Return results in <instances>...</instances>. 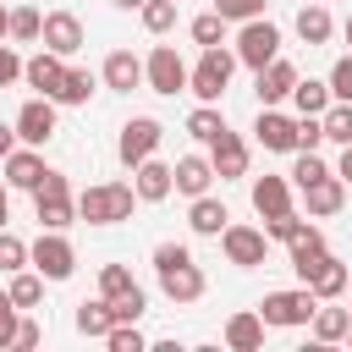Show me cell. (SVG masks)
Instances as JSON below:
<instances>
[{
  "mask_svg": "<svg viewBox=\"0 0 352 352\" xmlns=\"http://www.w3.org/2000/svg\"><path fill=\"white\" fill-rule=\"evenodd\" d=\"M154 275H160V292H165L176 308H182V302H198L204 286H209L204 270L192 264V253H187L182 242H160V248H154Z\"/></svg>",
  "mask_w": 352,
  "mask_h": 352,
  "instance_id": "6da1fadb",
  "label": "cell"
},
{
  "mask_svg": "<svg viewBox=\"0 0 352 352\" xmlns=\"http://www.w3.org/2000/svg\"><path fill=\"white\" fill-rule=\"evenodd\" d=\"M132 204H138L132 182H94V187L77 192V220H88V226H121V220H132Z\"/></svg>",
  "mask_w": 352,
  "mask_h": 352,
  "instance_id": "7a4b0ae2",
  "label": "cell"
},
{
  "mask_svg": "<svg viewBox=\"0 0 352 352\" xmlns=\"http://www.w3.org/2000/svg\"><path fill=\"white\" fill-rule=\"evenodd\" d=\"M231 72H236V50L214 44V50H204L198 66L187 72V94H192L198 104H220V94L231 88Z\"/></svg>",
  "mask_w": 352,
  "mask_h": 352,
  "instance_id": "3957f363",
  "label": "cell"
},
{
  "mask_svg": "<svg viewBox=\"0 0 352 352\" xmlns=\"http://www.w3.org/2000/svg\"><path fill=\"white\" fill-rule=\"evenodd\" d=\"M314 308H319V297H314V286H297V292H270V297L258 302V314H264V324H270V330H292V324H314Z\"/></svg>",
  "mask_w": 352,
  "mask_h": 352,
  "instance_id": "277c9868",
  "label": "cell"
},
{
  "mask_svg": "<svg viewBox=\"0 0 352 352\" xmlns=\"http://www.w3.org/2000/svg\"><path fill=\"white\" fill-rule=\"evenodd\" d=\"M187 72H192V66L176 55V44H154L148 60H143V82H148L154 94H165V99L187 94Z\"/></svg>",
  "mask_w": 352,
  "mask_h": 352,
  "instance_id": "5b68a950",
  "label": "cell"
},
{
  "mask_svg": "<svg viewBox=\"0 0 352 352\" xmlns=\"http://www.w3.org/2000/svg\"><path fill=\"white\" fill-rule=\"evenodd\" d=\"M28 258L44 280H72V270H77V248L60 231H38V242H28Z\"/></svg>",
  "mask_w": 352,
  "mask_h": 352,
  "instance_id": "8992f818",
  "label": "cell"
},
{
  "mask_svg": "<svg viewBox=\"0 0 352 352\" xmlns=\"http://www.w3.org/2000/svg\"><path fill=\"white\" fill-rule=\"evenodd\" d=\"M280 55V28L270 22V16H253V22H242V33H236V60L242 66H270Z\"/></svg>",
  "mask_w": 352,
  "mask_h": 352,
  "instance_id": "52a82bcc",
  "label": "cell"
},
{
  "mask_svg": "<svg viewBox=\"0 0 352 352\" xmlns=\"http://www.w3.org/2000/svg\"><path fill=\"white\" fill-rule=\"evenodd\" d=\"M160 143H165V126H160L154 116H132V121L121 126V138H116V154H121V165H126V170H138Z\"/></svg>",
  "mask_w": 352,
  "mask_h": 352,
  "instance_id": "ba28073f",
  "label": "cell"
},
{
  "mask_svg": "<svg viewBox=\"0 0 352 352\" xmlns=\"http://www.w3.org/2000/svg\"><path fill=\"white\" fill-rule=\"evenodd\" d=\"M220 248H226V264H236V270H253V264H264V253H270V236H264L258 226H226V231H220Z\"/></svg>",
  "mask_w": 352,
  "mask_h": 352,
  "instance_id": "9c48e42d",
  "label": "cell"
},
{
  "mask_svg": "<svg viewBox=\"0 0 352 352\" xmlns=\"http://www.w3.org/2000/svg\"><path fill=\"white\" fill-rule=\"evenodd\" d=\"M16 138L33 143V148H44V143L55 138V99H50V94H33V99L16 110Z\"/></svg>",
  "mask_w": 352,
  "mask_h": 352,
  "instance_id": "30bf717a",
  "label": "cell"
},
{
  "mask_svg": "<svg viewBox=\"0 0 352 352\" xmlns=\"http://www.w3.org/2000/svg\"><path fill=\"white\" fill-rule=\"evenodd\" d=\"M253 138H258L270 154H297V116H286V110L264 104V110H258V121H253Z\"/></svg>",
  "mask_w": 352,
  "mask_h": 352,
  "instance_id": "8fae6325",
  "label": "cell"
},
{
  "mask_svg": "<svg viewBox=\"0 0 352 352\" xmlns=\"http://www.w3.org/2000/svg\"><path fill=\"white\" fill-rule=\"evenodd\" d=\"M292 88H297V66H292L286 55H275L270 66L253 72V94H258V104H286Z\"/></svg>",
  "mask_w": 352,
  "mask_h": 352,
  "instance_id": "7c38bea8",
  "label": "cell"
},
{
  "mask_svg": "<svg viewBox=\"0 0 352 352\" xmlns=\"http://www.w3.org/2000/svg\"><path fill=\"white\" fill-rule=\"evenodd\" d=\"M132 187H138V204H165L170 192H176V165H165V160H143L138 170H132Z\"/></svg>",
  "mask_w": 352,
  "mask_h": 352,
  "instance_id": "4fadbf2b",
  "label": "cell"
},
{
  "mask_svg": "<svg viewBox=\"0 0 352 352\" xmlns=\"http://www.w3.org/2000/svg\"><path fill=\"white\" fill-rule=\"evenodd\" d=\"M38 44L72 60V55L82 50V22H77V11H50V16H44V38H38Z\"/></svg>",
  "mask_w": 352,
  "mask_h": 352,
  "instance_id": "5bb4252c",
  "label": "cell"
},
{
  "mask_svg": "<svg viewBox=\"0 0 352 352\" xmlns=\"http://www.w3.org/2000/svg\"><path fill=\"white\" fill-rule=\"evenodd\" d=\"M209 160H214V176L220 182H236V176H248V143L226 126L214 143H209Z\"/></svg>",
  "mask_w": 352,
  "mask_h": 352,
  "instance_id": "9a60e30c",
  "label": "cell"
},
{
  "mask_svg": "<svg viewBox=\"0 0 352 352\" xmlns=\"http://www.w3.org/2000/svg\"><path fill=\"white\" fill-rule=\"evenodd\" d=\"M0 165H6V182H11V187H22V192H33V187L44 182V170H50V165H44V154H38L33 143L11 148V154H6Z\"/></svg>",
  "mask_w": 352,
  "mask_h": 352,
  "instance_id": "2e32d148",
  "label": "cell"
},
{
  "mask_svg": "<svg viewBox=\"0 0 352 352\" xmlns=\"http://www.w3.org/2000/svg\"><path fill=\"white\" fill-rule=\"evenodd\" d=\"M341 204H346V182L330 170L324 182H314V187H302V209H308V220H330V214H341Z\"/></svg>",
  "mask_w": 352,
  "mask_h": 352,
  "instance_id": "e0dca14e",
  "label": "cell"
},
{
  "mask_svg": "<svg viewBox=\"0 0 352 352\" xmlns=\"http://www.w3.org/2000/svg\"><path fill=\"white\" fill-rule=\"evenodd\" d=\"M60 77H66V55H55V50H38L33 60H22V82L38 88V94H50V99L60 88Z\"/></svg>",
  "mask_w": 352,
  "mask_h": 352,
  "instance_id": "ac0fdd59",
  "label": "cell"
},
{
  "mask_svg": "<svg viewBox=\"0 0 352 352\" xmlns=\"http://www.w3.org/2000/svg\"><path fill=\"white\" fill-rule=\"evenodd\" d=\"M99 77H104V88H110V94H132V88L143 82V60H138L132 50H110V55H104V66H99Z\"/></svg>",
  "mask_w": 352,
  "mask_h": 352,
  "instance_id": "d6986e66",
  "label": "cell"
},
{
  "mask_svg": "<svg viewBox=\"0 0 352 352\" xmlns=\"http://www.w3.org/2000/svg\"><path fill=\"white\" fill-rule=\"evenodd\" d=\"M302 286H314V297H319V302H336V297L352 286V275H346V264H341V258H330V253H324V258L302 275Z\"/></svg>",
  "mask_w": 352,
  "mask_h": 352,
  "instance_id": "ffe728a7",
  "label": "cell"
},
{
  "mask_svg": "<svg viewBox=\"0 0 352 352\" xmlns=\"http://www.w3.org/2000/svg\"><path fill=\"white\" fill-rule=\"evenodd\" d=\"M264 330H270L264 314H258V308H242V314L226 319V346H231V352H258V346H264Z\"/></svg>",
  "mask_w": 352,
  "mask_h": 352,
  "instance_id": "44dd1931",
  "label": "cell"
},
{
  "mask_svg": "<svg viewBox=\"0 0 352 352\" xmlns=\"http://www.w3.org/2000/svg\"><path fill=\"white\" fill-rule=\"evenodd\" d=\"M209 187H214V160H209V154H182V160H176V192L204 198Z\"/></svg>",
  "mask_w": 352,
  "mask_h": 352,
  "instance_id": "7402d4cb",
  "label": "cell"
},
{
  "mask_svg": "<svg viewBox=\"0 0 352 352\" xmlns=\"http://www.w3.org/2000/svg\"><path fill=\"white\" fill-rule=\"evenodd\" d=\"M253 209H258L264 220L292 214V182H286V176H258V182H253Z\"/></svg>",
  "mask_w": 352,
  "mask_h": 352,
  "instance_id": "603a6c76",
  "label": "cell"
},
{
  "mask_svg": "<svg viewBox=\"0 0 352 352\" xmlns=\"http://www.w3.org/2000/svg\"><path fill=\"white\" fill-rule=\"evenodd\" d=\"M286 248H292V270H297V280H302V275L330 253V248H324V231H319V226H308V220H302V231H297Z\"/></svg>",
  "mask_w": 352,
  "mask_h": 352,
  "instance_id": "cb8c5ba5",
  "label": "cell"
},
{
  "mask_svg": "<svg viewBox=\"0 0 352 352\" xmlns=\"http://www.w3.org/2000/svg\"><path fill=\"white\" fill-rule=\"evenodd\" d=\"M33 209H38V226H44V231H66V226L77 220V198H72V192H38Z\"/></svg>",
  "mask_w": 352,
  "mask_h": 352,
  "instance_id": "d4e9b609",
  "label": "cell"
},
{
  "mask_svg": "<svg viewBox=\"0 0 352 352\" xmlns=\"http://www.w3.org/2000/svg\"><path fill=\"white\" fill-rule=\"evenodd\" d=\"M187 226H192L198 236H220V231L231 226V209H226L220 198H209V192H204V198H192V209H187Z\"/></svg>",
  "mask_w": 352,
  "mask_h": 352,
  "instance_id": "484cf974",
  "label": "cell"
},
{
  "mask_svg": "<svg viewBox=\"0 0 352 352\" xmlns=\"http://www.w3.org/2000/svg\"><path fill=\"white\" fill-rule=\"evenodd\" d=\"M330 33H336L330 6H324V0H308V6L297 11V38H302V44H330Z\"/></svg>",
  "mask_w": 352,
  "mask_h": 352,
  "instance_id": "4316f807",
  "label": "cell"
},
{
  "mask_svg": "<svg viewBox=\"0 0 352 352\" xmlns=\"http://www.w3.org/2000/svg\"><path fill=\"white\" fill-rule=\"evenodd\" d=\"M346 330H352V308H330V302L314 308V341H319V346L346 341Z\"/></svg>",
  "mask_w": 352,
  "mask_h": 352,
  "instance_id": "83f0119b",
  "label": "cell"
},
{
  "mask_svg": "<svg viewBox=\"0 0 352 352\" xmlns=\"http://www.w3.org/2000/svg\"><path fill=\"white\" fill-rule=\"evenodd\" d=\"M77 330L88 341H104L116 330V314H110V297H94V302H77Z\"/></svg>",
  "mask_w": 352,
  "mask_h": 352,
  "instance_id": "f1b7e54d",
  "label": "cell"
},
{
  "mask_svg": "<svg viewBox=\"0 0 352 352\" xmlns=\"http://www.w3.org/2000/svg\"><path fill=\"white\" fill-rule=\"evenodd\" d=\"M330 82H319V77H297V88H292V104H297V116H324L330 110Z\"/></svg>",
  "mask_w": 352,
  "mask_h": 352,
  "instance_id": "f546056e",
  "label": "cell"
},
{
  "mask_svg": "<svg viewBox=\"0 0 352 352\" xmlns=\"http://www.w3.org/2000/svg\"><path fill=\"white\" fill-rule=\"evenodd\" d=\"M94 99V72L88 66H66L60 88H55V104H88Z\"/></svg>",
  "mask_w": 352,
  "mask_h": 352,
  "instance_id": "4dcf8cb0",
  "label": "cell"
},
{
  "mask_svg": "<svg viewBox=\"0 0 352 352\" xmlns=\"http://www.w3.org/2000/svg\"><path fill=\"white\" fill-rule=\"evenodd\" d=\"M226 28H231V22H226L220 11H204V16H192V22H187V33H192V44H198V50L226 44Z\"/></svg>",
  "mask_w": 352,
  "mask_h": 352,
  "instance_id": "1f68e13d",
  "label": "cell"
},
{
  "mask_svg": "<svg viewBox=\"0 0 352 352\" xmlns=\"http://www.w3.org/2000/svg\"><path fill=\"white\" fill-rule=\"evenodd\" d=\"M286 176H292V187L302 192V187H314V182H324V176H330V165L319 160V148H297V165H292Z\"/></svg>",
  "mask_w": 352,
  "mask_h": 352,
  "instance_id": "d6a6232c",
  "label": "cell"
},
{
  "mask_svg": "<svg viewBox=\"0 0 352 352\" xmlns=\"http://www.w3.org/2000/svg\"><path fill=\"white\" fill-rule=\"evenodd\" d=\"M6 292H11L16 308H38V302H44V275H38V270H16Z\"/></svg>",
  "mask_w": 352,
  "mask_h": 352,
  "instance_id": "836d02e7",
  "label": "cell"
},
{
  "mask_svg": "<svg viewBox=\"0 0 352 352\" xmlns=\"http://www.w3.org/2000/svg\"><path fill=\"white\" fill-rule=\"evenodd\" d=\"M319 121H324V143H341V148L352 143V104L346 99H330V110Z\"/></svg>",
  "mask_w": 352,
  "mask_h": 352,
  "instance_id": "e575fe53",
  "label": "cell"
},
{
  "mask_svg": "<svg viewBox=\"0 0 352 352\" xmlns=\"http://www.w3.org/2000/svg\"><path fill=\"white\" fill-rule=\"evenodd\" d=\"M6 38H11V44H38V38H44V16H38L33 6H16V11H11V33H6Z\"/></svg>",
  "mask_w": 352,
  "mask_h": 352,
  "instance_id": "d590c367",
  "label": "cell"
},
{
  "mask_svg": "<svg viewBox=\"0 0 352 352\" xmlns=\"http://www.w3.org/2000/svg\"><path fill=\"white\" fill-rule=\"evenodd\" d=\"M187 132H192V138H198V143H204V148H209V143H214V138H220V132H226V116H220V110H214V104H198V110H192V116H187Z\"/></svg>",
  "mask_w": 352,
  "mask_h": 352,
  "instance_id": "8d00e7d4",
  "label": "cell"
},
{
  "mask_svg": "<svg viewBox=\"0 0 352 352\" xmlns=\"http://www.w3.org/2000/svg\"><path fill=\"white\" fill-rule=\"evenodd\" d=\"M110 314H116V324H138V319L148 314V297H143V286H126L121 297H110Z\"/></svg>",
  "mask_w": 352,
  "mask_h": 352,
  "instance_id": "74e56055",
  "label": "cell"
},
{
  "mask_svg": "<svg viewBox=\"0 0 352 352\" xmlns=\"http://www.w3.org/2000/svg\"><path fill=\"white\" fill-rule=\"evenodd\" d=\"M138 16H143L148 33H170V28H176V0H143Z\"/></svg>",
  "mask_w": 352,
  "mask_h": 352,
  "instance_id": "f35d334b",
  "label": "cell"
},
{
  "mask_svg": "<svg viewBox=\"0 0 352 352\" xmlns=\"http://www.w3.org/2000/svg\"><path fill=\"white\" fill-rule=\"evenodd\" d=\"M28 264H33V258H28V242L11 236V231H0V270L16 275V270H28Z\"/></svg>",
  "mask_w": 352,
  "mask_h": 352,
  "instance_id": "ab89813d",
  "label": "cell"
},
{
  "mask_svg": "<svg viewBox=\"0 0 352 352\" xmlns=\"http://www.w3.org/2000/svg\"><path fill=\"white\" fill-rule=\"evenodd\" d=\"M126 286H138L126 264H104V270H99V297H121Z\"/></svg>",
  "mask_w": 352,
  "mask_h": 352,
  "instance_id": "60d3db41",
  "label": "cell"
},
{
  "mask_svg": "<svg viewBox=\"0 0 352 352\" xmlns=\"http://www.w3.org/2000/svg\"><path fill=\"white\" fill-rule=\"evenodd\" d=\"M214 11L226 22H253V16H264V0H214Z\"/></svg>",
  "mask_w": 352,
  "mask_h": 352,
  "instance_id": "b9f144b4",
  "label": "cell"
},
{
  "mask_svg": "<svg viewBox=\"0 0 352 352\" xmlns=\"http://www.w3.org/2000/svg\"><path fill=\"white\" fill-rule=\"evenodd\" d=\"M104 341H110V352H143V346H148L138 324H116V330H110Z\"/></svg>",
  "mask_w": 352,
  "mask_h": 352,
  "instance_id": "7bdbcfd3",
  "label": "cell"
},
{
  "mask_svg": "<svg viewBox=\"0 0 352 352\" xmlns=\"http://www.w3.org/2000/svg\"><path fill=\"white\" fill-rule=\"evenodd\" d=\"M324 82H330V94H336V99H346V104H352V55H341V60L330 66V77H324Z\"/></svg>",
  "mask_w": 352,
  "mask_h": 352,
  "instance_id": "ee69618b",
  "label": "cell"
},
{
  "mask_svg": "<svg viewBox=\"0 0 352 352\" xmlns=\"http://www.w3.org/2000/svg\"><path fill=\"white\" fill-rule=\"evenodd\" d=\"M302 231V214L292 209V214H275V220H264V236H275V242H292Z\"/></svg>",
  "mask_w": 352,
  "mask_h": 352,
  "instance_id": "f6af8a7d",
  "label": "cell"
},
{
  "mask_svg": "<svg viewBox=\"0 0 352 352\" xmlns=\"http://www.w3.org/2000/svg\"><path fill=\"white\" fill-rule=\"evenodd\" d=\"M16 319H22V308L11 302V292H0V346L16 341Z\"/></svg>",
  "mask_w": 352,
  "mask_h": 352,
  "instance_id": "bcb514c9",
  "label": "cell"
},
{
  "mask_svg": "<svg viewBox=\"0 0 352 352\" xmlns=\"http://www.w3.org/2000/svg\"><path fill=\"white\" fill-rule=\"evenodd\" d=\"M324 143V121L319 116H297V148H319Z\"/></svg>",
  "mask_w": 352,
  "mask_h": 352,
  "instance_id": "7dc6e473",
  "label": "cell"
},
{
  "mask_svg": "<svg viewBox=\"0 0 352 352\" xmlns=\"http://www.w3.org/2000/svg\"><path fill=\"white\" fill-rule=\"evenodd\" d=\"M16 77H22V55H16L11 44H0V88H11Z\"/></svg>",
  "mask_w": 352,
  "mask_h": 352,
  "instance_id": "c3c4849f",
  "label": "cell"
},
{
  "mask_svg": "<svg viewBox=\"0 0 352 352\" xmlns=\"http://www.w3.org/2000/svg\"><path fill=\"white\" fill-rule=\"evenodd\" d=\"M38 341H44L38 319H16V341H11V346H38Z\"/></svg>",
  "mask_w": 352,
  "mask_h": 352,
  "instance_id": "681fc988",
  "label": "cell"
},
{
  "mask_svg": "<svg viewBox=\"0 0 352 352\" xmlns=\"http://www.w3.org/2000/svg\"><path fill=\"white\" fill-rule=\"evenodd\" d=\"M16 143H22V138H16V121H0V160H6Z\"/></svg>",
  "mask_w": 352,
  "mask_h": 352,
  "instance_id": "f907efd6",
  "label": "cell"
},
{
  "mask_svg": "<svg viewBox=\"0 0 352 352\" xmlns=\"http://www.w3.org/2000/svg\"><path fill=\"white\" fill-rule=\"evenodd\" d=\"M336 176H341V182H346V187H352V143H346V148H341V160H336Z\"/></svg>",
  "mask_w": 352,
  "mask_h": 352,
  "instance_id": "816d5d0a",
  "label": "cell"
},
{
  "mask_svg": "<svg viewBox=\"0 0 352 352\" xmlns=\"http://www.w3.org/2000/svg\"><path fill=\"white\" fill-rule=\"evenodd\" d=\"M6 220H11V182H0V231H6Z\"/></svg>",
  "mask_w": 352,
  "mask_h": 352,
  "instance_id": "f5cc1de1",
  "label": "cell"
},
{
  "mask_svg": "<svg viewBox=\"0 0 352 352\" xmlns=\"http://www.w3.org/2000/svg\"><path fill=\"white\" fill-rule=\"evenodd\" d=\"M110 6H121V11H143V0H110Z\"/></svg>",
  "mask_w": 352,
  "mask_h": 352,
  "instance_id": "db71d44e",
  "label": "cell"
},
{
  "mask_svg": "<svg viewBox=\"0 0 352 352\" xmlns=\"http://www.w3.org/2000/svg\"><path fill=\"white\" fill-rule=\"evenodd\" d=\"M6 33H11V11L0 6V38H6Z\"/></svg>",
  "mask_w": 352,
  "mask_h": 352,
  "instance_id": "11a10c76",
  "label": "cell"
},
{
  "mask_svg": "<svg viewBox=\"0 0 352 352\" xmlns=\"http://www.w3.org/2000/svg\"><path fill=\"white\" fill-rule=\"evenodd\" d=\"M341 33H346V44H352V16H346V22H341Z\"/></svg>",
  "mask_w": 352,
  "mask_h": 352,
  "instance_id": "9f6ffc18",
  "label": "cell"
},
{
  "mask_svg": "<svg viewBox=\"0 0 352 352\" xmlns=\"http://www.w3.org/2000/svg\"><path fill=\"white\" fill-rule=\"evenodd\" d=\"M346 341H352V330H346Z\"/></svg>",
  "mask_w": 352,
  "mask_h": 352,
  "instance_id": "6f0895ef",
  "label": "cell"
},
{
  "mask_svg": "<svg viewBox=\"0 0 352 352\" xmlns=\"http://www.w3.org/2000/svg\"><path fill=\"white\" fill-rule=\"evenodd\" d=\"M324 6H330V0H324Z\"/></svg>",
  "mask_w": 352,
  "mask_h": 352,
  "instance_id": "680465c9",
  "label": "cell"
}]
</instances>
